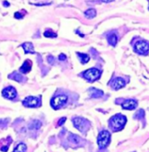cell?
Segmentation results:
<instances>
[{
	"label": "cell",
	"instance_id": "obj_15",
	"mask_svg": "<svg viewBox=\"0 0 149 152\" xmlns=\"http://www.w3.org/2000/svg\"><path fill=\"white\" fill-rule=\"evenodd\" d=\"M41 126H42L41 122L36 120V121H32V122H31L29 128H30L31 129H40Z\"/></svg>",
	"mask_w": 149,
	"mask_h": 152
},
{
	"label": "cell",
	"instance_id": "obj_24",
	"mask_svg": "<svg viewBox=\"0 0 149 152\" xmlns=\"http://www.w3.org/2000/svg\"><path fill=\"white\" fill-rule=\"evenodd\" d=\"M47 60L49 61V63L52 64V63H53V61H54V58H53L52 56H49V57L47 58Z\"/></svg>",
	"mask_w": 149,
	"mask_h": 152
},
{
	"label": "cell",
	"instance_id": "obj_3",
	"mask_svg": "<svg viewBox=\"0 0 149 152\" xmlns=\"http://www.w3.org/2000/svg\"><path fill=\"white\" fill-rule=\"evenodd\" d=\"M67 100H68L67 96L61 94V95H58V96L52 98L51 101V104L54 109H59L67 102Z\"/></svg>",
	"mask_w": 149,
	"mask_h": 152
},
{
	"label": "cell",
	"instance_id": "obj_2",
	"mask_svg": "<svg viewBox=\"0 0 149 152\" xmlns=\"http://www.w3.org/2000/svg\"><path fill=\"white\" fill-rule=\"evenodd\" d=\"M110 139H111V135L107 130L101 131L98 137V144L100 148H105L109 144Z\"/></svg>",
	"mask_w": 149,
	"mask_h": 152
},
{
	"label": "cell",
	"instance_id": "obj_8",
	"mask_svg": "<svg viewBox=\"0 0 149 152\" xmlns=\"http://www.w3.org/2000/svg\"><path fill=\"white\" fill-rule=\"evenodd\" d=\"M73 124H74L75 128L78 129L80 130V131H84L85 128L86 127V123H87V122H86L85 119L80 118V117H76V118H74V119L73 120Z\"/></svg>",
	"mask_w": 149,
	"mask_h": 152
},
{
	"label": "cell",
	"instance_id": "obj_13",
	"mask_svg": "<svg viewBox=\"0 0 149 152\" xmlns=\"http://www.w3.org/2000/svg\"><path fill=\"white\" fill-rule=\"evenodd\" d=\"M90 94L92 98H100L103 95V92L96 88H91L90 89Z\"/></svg>",
	"mask_w": 149,
	"mask_h": 152
},
{
	"label": "cell",
	"instance_id": "obj_9",
	"mask_svg": "<svg viewBox=\"0 0 149 152\" xmlns=\"http://www.w3.org/2000/svg\"><path fill=\"white\" fill-rule=\"evenodd\" d=\"M125 86V81L123 79L121 78H116L113 80L112 82V87L113 89L115 90H118V89H120L121 88H123Z\"/></svg>",
	"mask_w": 149,
	"mask_h": 152
},
{
	"label": "cell",
	"instance_id": "obj_5",
	"mask_svg": "<svg viewBox=\"0 0 149 152\" xmlns=\"http://www.w3.org/2000/svg\"><path fill=\"white\" fill-rule=\"evenodd\" d=\"M23 105L25 107H37L40 105V99L38 97H34V96H29L26 97L24 101H23Z\"/></svg>",
	"mask_w": 149,
	"mask_h": 152
},
{
	"label": "cell",
	"instance_id": "obj_20",
	"mask_svg": "<svg viewBox=\"0 0 149 152\" xmlns=\"http://www.w3.org/2000/svg\"><path fill=\"white\" fill-rule=\"evenodd\" d=\"M69 141L70 142H73V143H79V142H80V138L78 137V136H76V135H73V134H71L70 136H69Z\"/></svg>",
	"mask_w": 149,
	"mask_h": 152
},
{
	"label": "cell",
	"instance_id": "obj_22",
	"mask_svg": "<svg viewBox=\"0 0 149 152\" xmlns=\"http://www.w3.org/2000/svg\"><path fill=\"white\" fill-rule=\"evenodd\" d=\"M137 118H142L143 116H144V111L143 110H140L139 112H138V114L135 115Z\"/></svg>",
	"mask_w": 149,
	"mask_h": 152
},
{
	"label": "cell",
	"instance_id": "obj_16",
	"mask_svg": "<svg viewBox=\"0 0 149 152\" xmlns=\"http://www.w3.org/2000/svg\"><path fill=\"white\" fill-rule=\"evenodd\" d=\"M27 150V147L25 143H19L13 152H25Z\"/></svg>",
	"mask_w": 149,
	"mask_h": 152
},
{
	"label": "cell",
	"instance_id": "obj_19",
	"mask_svg": "<svg viewBox=\"0 0 149 152\" xmlns=\"http://www.w3.org/2000/svg\"><path fill=\"white\" fill-rule=\"evenodd\" d=\"M10 79L14 80L17 81V82H21V81H22V75L15 72V73H13L12 75H10Z\"/></svg>",
	"mask_w": 149,
	"mask_h": 152
},
{
	"label": "cell",
	"instance_id": "obj_25",
	"mask_svg": "<svg viewBox=\"0 0 149 152\" xmlns=\"http://www.w3.org/2000/svg\"><path fill=\"white\" fill-rule=\"evenodd\" d=\"M14 17H15L16 18H23V16L21 15L19 12H16L15 13V15H14Z\"/></svg>",
	"mask_w": 149,
	"mask_h": 152
},
{
	"label": "cell",
	"instance_id": "obj_21",
	"mask_svg": "<svg viewBox=\"0 0 149 152\" xmlns=\"http://www.w3.org/2000/svg\"><path fill=\"white\" fill-rule=\"evenodd\" d=\"M44 35H45V37H47V38H56V37H57V34L51 30L45 31Z\"/></svg>",
	"mask_w": 149,
	"mask_h": 152
},
{
	"label": "cell",
	"instance_id": "obj_1",
	"mask_svg": "<svg viewBox=\"0 0 149 152\" xmlns=\"http://www.w3.org/2000/svg\"><path fill=\"white\" fill-rule=\"evenodd\" d=\"M126 122V116L118 114L114 116H113L110 120V127L113 131H119L122 129Z\"/></svg>",
	"mask_w": 149,
	"mask_h": 152
},
{
	"label": "cell",
	"instance_id": "obj_4",
	"mask_svg": "<svg viewBox=\"0 0 149 152\" xmlns=\"http://www.w3.org/2000/svg\"><path fill=\"white\" fill-rule=\"evenodd\" d=\"M100 75H101V72L99 69H97V68H91V69H88V70H86L83 74L85 79H86L88 81H91V82L98 80L100 78Z\"/></svg>",
	"mask_w": 149,
	"mask_h": 152
},
{
	"label": "cell",
	"instance_id": "obj_14",
	"mask_svg": "<svg viewBox=\"0 0 149 152\" xmlns=\"http://www.w3.org/2000/svg\"><path fill=\"white\" fill-rule=\"evenodd\" d=\"M117 40H118L117 36L114 33L109 35V37H108V42H109L110 45H112L113 46H115L116 44H117Z\"/></svg>",
	"mask_w": 149,
	"mask_h": 152
},
{
	"label": "cell",
	"instance_id": "obj_6",
	"mask_svg": "<svg viewBox=\"0 0 149 152\" xmlns=\"http://www.w3.org/2000/svg\"><path fill=\"white\" fill-rule=\"evenodd\" d=\"M135 51L140 54H148L149 51V43L146 41H138L135 44Z\"/></svg>",
	"mask_w": 149,
	"mask_h": 152
},
{
	"label": "cell",
	"instance_id": "obj_18",
	"mask_svg": "<svg viewBox=\"0 0 149 152\" xmlns=\"http://www.w3.org/2000/svg\"><path fill=\"white\" fill-rule=\"evenodd\" d=\"M85 16L87 18H93L96 16V11L94 9H88L87 11H86Z\"/></svg>",
	"mask_w": 149,
	"mask_h": 152
},
{
	"label": "cell",
	"instance_id": "obj_17",
	"mask_svg": "<svg viewBox=\"0 0 149 152\" xmlns=\"http://www.w3.org/2000/svg\"><path fill=\"white\" fill-rule=\"evenodd\" d=\"M78 58L80 59V61L82 64H86L90 60V57L87 54H84V53H78Z\"/></svg>",
	"mask_w": 149,
	"mask_h": 152
},
{
	"label": "cell",
	"instance_id": "obj_26",
	"mask_svg": "<svg viewBox=\"0 0 149 152\" xmlns=\"http://www.w3.org/2000/svg\"><path fill=\"white\" fill-rule=\"evenodd\" d=\"M59 58H60V61H65V59H66V57H65V54H60Z\"/></svg>",
	"mask_w": 149,
	"mask_h": 152
},
{
	"label": "cell",
	"instance_id": "obj_11",
	"mask_svg": "<svg viewBox=\"0 0 149 152\" xmlns=\"http://www.w3.org/2000/svg\"><path fill=\"white\" fill-rule=\"evenodd\" d=\"M31 68V61H25V63L23 64V66L20 67L19 71L23 74H27L28 72H30Z\"/></svg>",
	"mask_w": 149,
	"mask_h": 152
},
{
	"label": "cell",
	"instance_id": "obj_10",
	"mask_svg": "<svg viewBox=\"0 0 149 152\" xmlns=\"http://www.w3.org/2000/svg\"><path fill=\"white\" fill-rule=\"evenodd\" d=\"M137 107V102L134 100H126L123 104H122V107L124 109H128V110H132L134 109Z\"/></svg>",
	"mask_w": 149,
	"mask_h": 152
},
{
	"label": "cell",
	"instance_id": "obj_27",
	"mask_svg": "<svg viewBox=\"0 0 149 152\" xmlns=\"http://www.w3.org/2000/svg\"><path fill=\"white\" fill-rule=\"evenodd\" d=\"M103 2L105 3H109V2H113V1H114V0H102Z\"/></svg>",
	"mask_w": 149,
	"mask_h": 152
},
{
	"label": "cell",
	"instance_id": "obj_23",
	"mask_svg": "<svg viewBox=\"0 0 149 152\" xmlns=\"http://www.w3.org/2000/svg\"><path fill=\"white\" fill-rule=\"evenodd\" d=\"M65 120H66V118H65V117H63V118H61L60 121H59V122H58V125H59V126H61L62 124H64V123H65Z\"/></svg>",
	"mask_w": 149,
	"mask_h": 152
},
{
	"label": "cell",
	"instance_id": "obj_7",
	"mask_svg": "<svg viewBox=\"0 0 149 152\" xmlns=\"http://www.w3.org/2000/svg\"><path fill=\"white\" fill-rule=\"evenodd\" d=\"M2 94L4 97L9 99V100H13L15 99L16 96H17V91L14 88L12 87H8V88H5L3 92H2Z\"/></svg>",
	"mask_w": 149,
	"mask_h": 152
},
{
	"label": "cell",
	"instance_id": "obj_12",
	"mask_svg": "<svg viewBox=\"0 0 149 152\" xmlns=\"http://www.w3.org/2000/svg\"><path fill=\"white\" fill-rule=\"evenodd\" d=\"M22 47L25 49V53H35L33 45L31 42H25L22 45Z\"/></svg>",
	"mask_w": 149,
	"mask_h": 152
},
{
	"label": "cell",
	"instance_id": "obj_28",
	"mask_svg": "<svg viewBox=\"0 0 149 152\" xmlns=\"http://www.w3.org/2000/svg\"><path fill=\"white\" fill-rule=\"evenodd\" d=\"M4 4L5 6H8V5H9V3H6V2H4Z\"/></svg>",
	"mask_w": 149,
	"mask_h": 152
}]
</instances>
